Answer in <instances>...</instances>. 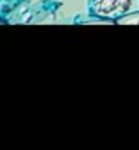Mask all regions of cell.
I'll return each mask as SVG.
<instances>
[{
    "label": "cell",
    "instance_id": "1",
    "mask_svg": "<svg viewBox=\"0 0 139 150\" xmlns=\"http://www.w3.org/2000/svg\"><path fill=\"white\" fill-rule=\"evenodd\" d=\"M87 11L95 18H104L116 23L118 18L139 11V0H87Z\"/></svg>",
    "mask_w": 139,
    "mask_h": 150
},
{
    "label": "cell",
    "instance_id": "2",
    "mask_svg": "<svg viewBox=\"0 0 139 150\" xmlns=\"http://www.w3.org/2000/svg\"><path fill=\"white\" fill-rule=\"evenodd\" d=\"M22 4H23V0H0V20L13 14Z\"/></svg>",
    "mask_w": 139,
    "mask_h": 150
},
{
    "label": "cell",
    "instance_id": "3",
    "mask_svg": "<svg viewBox=\"0 0 139 150\" xmlns=\"http://www.w3.org/2000/svg\"><path fill=\"white\" fill-rule=\"evenodd\" d=\"M118 25H139V11H134V13H128L121 18L116 20Z\"/></svg>",
    "mask_w": 139,
    "mask_h": 150
},
{
    "label": "cell",
    "instance_id": "4",
    "mask_svg": "<svg viewBox=\"0 0 139 150\" xmlns=\"http://www.w3.org/2000/svg\"><path fill=\"white\" fill-rule=\"evenodd\" d=\"M0 23H4V22H2V20H0Z\"/></svg>",
    "mask_w": 139,
    "mask_h": 150
}]
</instances>
